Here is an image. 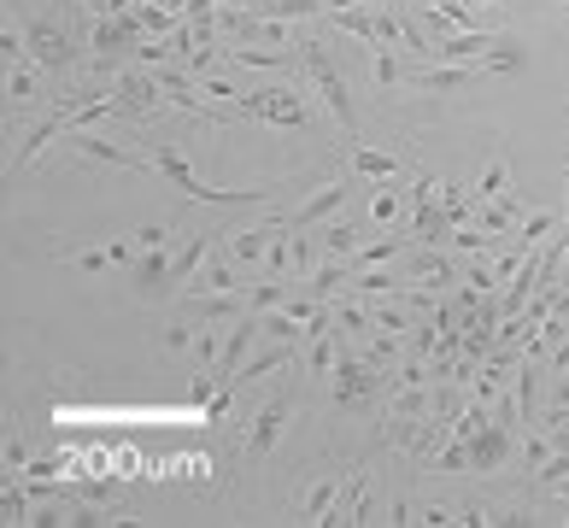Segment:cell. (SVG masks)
Listing matches in <instances>:
<instances>
[{"mask_svg":"<svg viewBox=\"0 0 569 528\" xmlns=\"http://www.w3.org/2000/svg\"><path fill=\"white\" fill-rule=\"evenodd\" d=\"M12 24L24 30V53L42 65L53 83H71L77 65H83V48H89V30L77 24V12H48V7H18Z\"/></svg>","mask_w":569,"mask_h":528,"instance_id":"1","label":"cell"},{"mask_svg":"<svg viewBox=\"0 0 569 528\" xmlns=\"http://www.w3.org/2000/svg\"><path fill=\"white\" fill-rule=\"evenodd\" d=\"M148 159H153V171L171 182V189H182V200H194V206H264L276 189H288V182H247V189H212V182H200L189 171V159L176 153V141H148Z\"/></svg>","mask_w":569,"mask_h":528,"instance_id":"2","label":"cell"},{"mask_svg":"<svg viewBox=\"0 0 569 528\" xmlns=\"http://www.w3.org/2000/svg\"><path fill=\"white\" fill-rule=\"evenodd\" d=\"M299 65H306V83L317 89L323 106H329V118L341 124V135L358 141V106H353V89H347V77H341L335 53L323 48L317 35H299Z\"/></svg>","mask_w":569,"mask_h":528,"instance_id":"3","label":"cell"},{"mask_svg":"<svg viewBox=\"0 0 569 528\" xmlns=\"http://www.w3.org/2000/svg\"><path fill=\"white\" fill-rule=\"evenodd\" d=\"M294 417H299V394H294V388L271 394L247 423H241V440H235L230 458H235V464H264V458H276V446H282V435H288Z\"/></svg>","mask_w":569,"mask_h":528,"instance_id":"4","label":"cell"},{"mask_svg":"<svg viewBox=\"0 0 569 528\" xmlns=\"http://www.w3.org/2000/svg\"><path fill=\"white\" fill-rule=\"evenodd\" d=\"M241 112H247L253 124H276V130H306L312 124L306 100H299V83H288V89H247L241 94Z\"/></svg>","mask_w":569,"mask_h":528,"instance_id":"5","label":"cell"},{"mask_svg":"<svg viewBox=\"0 0 569 528\" xmlns=\"http://www.w3.org/2000/svg\"><path fill=\"white\" fill-rule=\"evenodd\" d=\"M347 194H353V176L347 171H335V176H323V182H312V194L299 200L294 212H282V230H317V223H329L341 206H347Z\"/></svg>","mask_w":569,"mask_h":528,"instance_id":"6","label":"cell"},{"mask_svg":"<svg viewBox=\"0 0 569 528\" xmlns=\"http://www.w3.org/2000/svg\"><path fill=\"white\" fill-rule=\"evenodd\" d=\"M48 71L35 65V59H7V124L18 130L30 112H42L48 106Z\"/></svg>","mask_w":569,"mask_h":528,"instance_id":"7","label":"cell"},{"mask_svg":"<svg viewBox=\"0 0 569 528\" xmlns=\"http://www.w3.org/2000/svg\"><path fill=\"white\" fill-rule=\"evenodd\" d=\"M282 230V212H264L258 223H241V230H223V253H230L241 271H253L264 264V247H271V235Z\"/></svg>","mask_w":569,"mask_h":528,"instance_id":"8","label":"cell"},{"mask_svg":"<svg viewBox=\"0 0 569 528\" xmlns=\"http://www.w3.org/2000/svg\"><path fill=\"white\" fill-rule=\"evenodd\" d=\"M171 247H141L135 258H130V282H135V294L141 299H171L176 288H171Z\"/></svg>","mask_w":569,"mask_h":528,"instance_id":"9","label":"cell"},{"mask_svg":"<svg viewBox=\"0 0 569 528\" xmlns=\"http://www.w3.org/2000/svg\"><path fill=\"white\" fill-rule=\"evenodd\" d=\"M476 77H487V59H476V65H417L411 89L417 94H458V89H470Z\"/></svg>","mask_w":569,"mask_h":528,"instance_id":"10","label":"cell"},{"mask_svg":"<svg viewBox=\"0 0 569 528\" xmlns=\"http://www.w3.org/2000/svg\"><path fill=\"white\" fill-rule=\"evenodd\" d=\"M241 288H247V282H241V264H235L230 253H223L217 264H200L194 282L182 288V299H189V294H241Z\"/></svg>","mask_w":569,"mask_h":528,"instance_id":"11","label":"cell"},{"mask_svg":"<svg viewBox=\"0 0 569 528\" xmlns=\"http://www.w3.org/2000/svg\"><path fill=\"white\" fill-rule=\"evenodd\" d=\"M141 253V241L135 235H118V241H106V247H89V253H59L65 264H77V271H112V264H130Z\"/></svg>","mask_w":569,"mask_h":528,"instance_id":"12","label":"cell"},{"mask_svg":"<svg viewBox=\"0 0 569 528\" xmlns=\"http://www.w3.org/2000/svg\"><path fill=\"white\" fill-rule=\"evenodd\" d=\"M294 358H299V347H288V341H271L258 358H247V364L235 370V388H253V382H264L271 370H282V364H294Z\"/></svg>","mask_w":569,"mask_h":528,"instance_id":"13","label":"cell"},{"mask_svg":"<svg viewBox=\"0 0 569 528\" xmlns=\"http://www.w3.org/2000/svg\"><path fill=\"white\" fill-rule=\"evenodd\" d=\"M505 189H517V182H511V159L494 153V159L481 165V176L470 182V194H476V206H487V200H499Z\"/></svg>","mask_w":569,"mask_h":528,"instance_id":"14","label":"cell"},{"mask_svg":"<svg viewBox=\"0 0 569 528\" xmlns=\"http://www.w3.org/2000/svg\"><path fill=\"white\" fill-rule=\"evenodd\" d=\"M347 165H353L358 176H370V182H394V176H399V159H394V153L358 148V141H347Z\"/></svg>","mask_w":569,"mask_h":528,"instance_id":"15","label":"cell"},{"mask_svg":"<svg viewBox=\"0 0 569 528\" xmlns=\"http://www.w3.org/2000/svg\"><path fill=\"white\" fill-rule=\"evenodd\" d=\"M563 230V212H528L522 223H517V235H511V247H522V253H535L546 235H558Z\"/></svg>","mask_w":569,"mask_h":528,"instance_id":"16","label":"cell"},{"mask_svg":"<svg viewBox=\"0 0 569 528\" xmlns=\"http://www.w3.org/2000/svg\"><path fill=\"white\" fill-rule=\"evenodd\" d=\"M405 59H411V53H399V48H382V53L370 59V77H376V89H382V94H394V89H405V83H411V71H405Z\"/></svg>","mask_w":569,"mask_h":528,"instance_id":"17","label":"cell"},{"mask_svg":"<svg viewBox=\"0 0 569 528\" xmlns=\"http://www.w3.org/2000/svg\"><path fill=\"white\" fill-rule=\"evenodd\" d=\"M323 253H329V258H353L358 247H364V230H358V223H347V217H335V223H323Z\"/></svg>","mask_w":569,"mask_h":528,"instance_id":"18","label":"cell"},{"mask_svg":"<svg viewBox=\"0 0 569 528\" xmlns=\"http://www.w3.org/2000/svg\"><path fill=\"white\" fill-rule=\"evenodd\" d=\"M405 206H411L405 189H376L370 194V223H382V230H388V223H405Z\"/></svg>","mask_w":569,"mask_h":528,"instance_id":"19","label":"cell"},{"mask_svg":"<svg viewBox=\"0 0 569 528\" xmlns=\"http://www.w3.org/2000/svg\"><path fill=\"white\" fill-rule=\"evenodd\" d=\"M382 522H417V505L405 499V494H394V499H388V517H382Z\"/></svg>","mask_w":569,"mask_h":528,"instance_id":"20","label":"cell"},{"mask_svg":"<svg viewBox=\"0 0 569 528\" xmlns=\"http://www.w3.org/2000/svg\"><path fill=\"white\" fill-rule=\"evenodd\" d=\"M563 189H569V171H563ZM563 230H569V200H563Z\"/></svg>","mask_w":569,"mask_h":528,"instance_id":"21","label":"cell"},{"mask_svg":"<svg viewBox=\"0 0 569 528\" xmlns=\"http://www.w3.org/2000/svg\"><path fill=\"white\" fill-rule=\"evenodd\" d=\"M476 7H511V0H476Z\"/></svg>","mask_w":569,"mask_h":528,"instance_id":"22","label":"cell"},{"mask_svg":"<svg viewBox=\"0 0 569 528\" xmlns=\"http://www.w3.org/2000/svg\"><path fill=\"white\" fill-rule=\"evenodd\" d=\"M558 7H569V0H558Z\"/></svg>","mask_w":569,"mask_h":528,"instance_id":"23","label":"cell"}]
</instances>
